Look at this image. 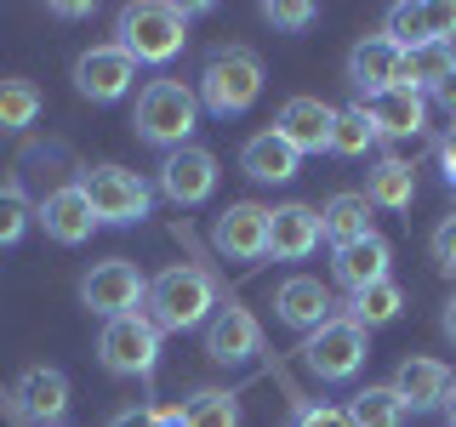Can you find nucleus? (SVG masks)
<instances>
[{
  "instance_id": "f257e3e1",
  "label": "nucleus",
  "mask_w": 456,
  "mask_h": 427,
  "mask_svg": "<svg viewBox=\"0 0 456 427\" xmlns=\"http://www.w3.org/2000/svg\"><path fill=\"white\" fill-rule=\"evenodd\" d=\"M223 302V285L211 279V268H194V262H177L166 274L149 279V296H142V313L166 331H200V325L217 313Z\"/></svg>"
},
{
  "instance_id": "f03ea898",
  "label": "nucleus",
  "mask_w": 456,
  "mask_h": 427,
  "mask_svg": "<svg viewBox=\"0 0 456 427\" xmlns=\"http://www.w3.org/2000/svg\"><path fill=\"white\" fill-rule=\"evenodd\" d=\"M114 46H120L132 63H154L166 68L171 57L189 46V18H183V6H171V0H137V6H120V18H114Z\"/></svg>"
},
{
  "instance_id": "7ed1b4c3",
  "label": "nucleus",
  "mask_w": 456,
  "mask_h": 427,
  "mask_svg": "<svg viewBox=\"0 0 456 427\" xmlns=\"http://www.w3.org/2000/svg\"><path fill=\"white\" fill-rule=\"evenodd\" d=\"M194 125H200V97L189 92L183 80H149L137 92V109H132V132L149 142V149H189L194 142Z\"/></svg>"
},
{
  "instance_id": "20e7f679",
  "label": "nucleus",
  "mask_w": 456,
  "mask_h": 427,
  "mask_svg": "<svg viewBox=\"0 0 456 427\" xmlns=\"http://www.w3.org/2000/svg\"><path fill=\"white\" fill-rule=\"evenodd\" d=\"M263 57H256L251 46H217L206 57V68H200V109L217 114V120H234V114H246L256 97H263Z\"/></svg>"
},
{
  "instance_id": "39448f33",
  "label": "nucleus",
  "mask_w": 456,
  "mask_h": 427,
  "mask_svg": "<svg viewBox=\"0 0 456 427\" xmlns=\"http://www.w3.org/2000/svg\"><path fill=\"white\" fill-rule=\"evenodd\" d=\"M80 194L92 199V217L97 222H109V228H132L142 222L154 211V189H149V177L142 171H126V165H80Z\"/></svg>"
},
{
  "instance_id": "423d86ee",
  "label": "nucleus",
  "mask_w": 456,
  "mask_h": 427,
  "mask_svg": "<svg viewBox=\"0 0 456 427\" xmlns=\"http://www.w3.org/2000/svg\"><path fill=\"white\" fill-rule=\"evenodd\" d=\"M297 353H303L308 376H320V382H354L365 370V359H370V331H360V325L337 308V319H325L320 331H308Z\"/></svg>"
},
{
  "instance_id": "0eeeda50",
  "label": "nucleus",
  "mask_w": 456,
  "mask_h": 427,
  "mask_svg": "<svg viewBox=\"0 0 456 427\" xmlns=\"http://www.w3.org/2000/svg\"><path fill=\"white\" fill-rule=\"evenodd\" d=\"M97 359L114 376H154L160 365V325L149 313H120V319H103V336H97Z\"/></svg>"
},
{
  "instance_id": "6e6552de",
  "label": "nucleus",
  "mask_w": 456,
  "mask_h": 427,
  "mask_svg": "<svg viewBox=\"0 0 456 427\" xmlns=\"http://www.w3.org/2000/svg\"><path fill=\"white\" fill-rule=\"evenodd\" d=\"M142 296H149V279H142L137 262L126 256H109V262H92L80 274V302L97 313V319H120V313H137Z\"/></svg>"
},
{
  "instance_id": "1a4fd4ad",
  "label": "nucleus",
  "mask_w": 456,
  "mask_h": 427,
  "mask_svg": "<svg viewBox=\"0 0 456 427\" xmlns=\"http://www.w3.org/2000/svg\"><path fill=\"white\" fill-rule=\"evenodd\" d=\"M382 35L399 52L417 46H456V0H399L382 18Z\"/></svg>"
},
{
  "instance_id": "9d476101",
  "label": "nucleus",
  "mask_w": 456,
  "mask_h": 427,
  "mask_svg": "<svg viewBox=\"0 0 456 427\" xmlns=\"http://www.w3.org/2000/svg\"><path fill=\"white\" fill-rule=\"evenodd\" d=\"M0 405L28 427H57L69 416V376L57 365H28L18 376V388L0 393Z\"/></svg>"
},
{
  "instance_id": "9b49d317",
  "label": "nucleus",
  "mask_w": 456,
  "mask_h": 427,
  "mask_svg": "<svg viewBox=\"0 0 456 427\" xmlns=\"http://www.w3.org/2000/svg\"><path fill=\"white\" fill-rule=\"evenodd\" d=\"M217 154L200 149V142H189V149H171L160 160V194L171 199V205H206L211 194H217Z\"/></svg>"
},
{
  "instance_id": "f8f14e48",
  "label": "nucleus",
  "mask_w": 456,
  "mask_h": 427,
  "mask_svg": "<svg viewBox=\"0 0 456 427\" xmlns=\"http://www.w3.org/2000/svg\"><path fill=\"white\" fill-rule=\"evenodd\" d=\"M132 85H137V63L114 46V40H103V46L75 57V92L86 103H120Z\"/></svg>"
},
{
  "instance_id": "ddd939ff",
  "label": "nucleus",
  "mask_w": 456,
  "mask_h": 427,
  "mask_svg": "<svg viewBox=\"0 0 456 427\" xmlns=\"http://www.w3.org/2000/svg\"><path fill=\"white\" fill-rule=\"evenodd\" d=\"M206 353L211 365H246L263 353V325H256L251 308H240L234 296H223L217 313L206 319Z\"/></svg>"
},
{
  "instance_id": "4468645a",
  "label": "nucleus",
  "mask_w": 456,
  "mask_h": 427,
  "mask_svg": "<svg viewBox=\"0 0 456 427\" xmlns=\"http://www.w3.org/2000/svg\"><path fill=\"white\" fill-rule=\"evenodd\" d=\"M331 125H337V109L325 103V97H285L280 114H274V132L291 142L297 154H331Z\"/></svg>"
},
{
  "instance_id": "2eb2a0df",
  "label": "nucleus",
  "mask_w": 456,
  "mask_h": 427,
  "mask_svg": "<svg viewBox=\"0 0 456 427\" xmlns=\"http://www.w3.org/2000/svg\"><path fill=\"white\" fill-rule=\"evenodd\" d=\"M337 296H331V285L325 279H314V274H291V279H280V291H274V313H280V325H291V331H320L325 319H337Z\"/></svg>"
},
{
  "instance_id": "dca6fc26",
  "label": "nucleus",
  "mask_w": 456,
  "mask_h": 427,
  "mask_svg": "<svg viewBox=\"0 0 456 427\" xmlns=\"http://www.w3.org/2000/svg\"><path fill=\"white\" fill-rule=\"evenodd\" d=\"M211 239H217V251L234 256V262H263L268 256V205L234 199L217 217V228H211Z\"/></svg>"
},
{
  "instance_id": "f3484780",
  "label": "nucleus",
  "mask_w": 456,
  "mask_h": 427,
  "mask_svg": "<svg viewBox=\"0 0 456 427\" xmlns=\"http://www.w3.org/2000/svg\"><path fill=\"white\" fill-rule=\"evenodd\" d=\"M365 120L377 125L382 142H405V137H428V97L405 92V85H388L377 97H360Z\"/></svg>"
},
{
  "instance_id": "a211bd4d",
  "label": "nucleus",
  "mask_w": 456,
  "mask_h": 427,
  "mask_svg": "<svg viewBox=\"0 0 456 427\" xmlns=\"http://www.w3.org/2000/svg\"><path fill=\"white\" fill-rule=\"evenodd\" d=\"M320 251V211L291 199V205H268V256L274 262H303Z\"/></svg>"
},
{
  "instance_id": "6ab92c4d",
  "label": "nucleus",
  "mask_w": 456,
  "mask_h": 427,
  "mask_svg": "<svg viewBox=\"0 0 456 427\" xmlns=\"http://www.w3.org/2000/svg\"><path fill=\"white\" fill-rule=\"evenodd\" d=\"M35 222L46 228V239H57V246H86L92 239V199L80 194V182H63V189H52L46 199L35 205Z\"/></svg>"
},
{
  "instance_id": "aec40b11",
  "label": "nucleus",
  "mask_w": 456,
  "mask_h": 427,
  "mask_svg": "<svg viewBox=\"0 0 456 427\" xmlns=\"http://www.w3.org/2000/svg\"><path fill=\"white\" fill-rule=\"evenodd\" d=\"M451 382H456V376H451V365H445V359L411 353V359H399V370H394L388 388L399 393V405H405V410H445Z\"/></svg>"
},
{
  "instance_id": "412c9836",
  "label": "nucleus",
  "mask_w": 456,
  "mask_h": 427,
  "mask_svg": "<svg viewBox=\"0 0 456 427\" xmlns=\"http://www.w3.org/2000/svg\"><path fill=\"white\" fill-rule=\"evenodd\" d=\"M399 63H405V52H399L388 35H365V40H354V52H348V85L360 97H377V92H388V85H399Z\"/></svg>"
},
{
  "instance_id": "4be33fe9",
  "label": "nucleus",
  "mask_w": 456,
  "mask_h": 427,
  "mask_svg": "<svg viewBox=\"0 0 456 427\" xmlns=\"http://www.w3.org/2000/svg\"><path fill=\"white\" fill-rule=\"evenodd\" d=\"M388 262H394V246L382 234H365V239H354V246L331 251V279L354 296V291H365V285L388 279Z\"/></svg>"
},
{
  "instance_id": "5701e85b",
  "label": "nucleus",
  "mask_w": 456,
  "mask_h": 427,
  "mask_svg": "<svg viewBox=\"0 0 456 427\" xmlns=\"http://www.w3.org/2000/svg\"><path fill=\"white\" fill-rule=\"evenodd\" d=\"M377 205L365 199V189H337L331 199L320 205V239H331V251L337 246H354V239H365V234H377Z\"/></svg>"
},
{
  "instance_id": "b1692460",
  "label": "nucleus",
  "mask_w": 456,
  "mask_h": 427,
  "mask_svg": "<svg viewBox=\"0 0 456 427\" xmlns=\"http://www.w3.org/2000/svg\"><path fill=\"white\" fill-rule=\"evenodd\" d=\"M240 171H246L251 182H291L297 171H303V154L268 125V132L246 137V149H240Z\"/></svg>"
},
{
  "instance_id": "393cba45",
  "label": "nucleus",
  "mask_w": 456,
  "mask_h": 427,
  "mask_svg": "<svg viewBox=\"0 0 456 427\" xmlns=\"http://www.w3.org/2000/svg\"><path fill=\"white\" fill-rule=\"evenodd\" d=\"M342 313H348L360 331H382V325H394L399 313H405V291H399V279H377V285H365V291H354L348 302H342Z\"/></svg>"
},
{
  "instance_id": "a878e982",
  "label": "nucleus",
  "mask_w": 456,
  "mask_h": 427,
  "mask_svg": "<svg viewBox=\"0 0 456 427\" xmlns=\"http://www.w3.org/2000/svg\"><path fill=\"white\" fill-rule=\"evenodd\" d=\"M451 68H456V46H417L399 63V85L417 92V97H434L439 85L451 80Z\"/></svg>"
},
{
  "instance_id": "bb28decb",
  "label": "nucleus",
  "mask_w": 456,
  "mask_h": 427,
  "mask_svg": "<svg viewBox=\"0 0 456 427\" xmlns=\"http://www.w3.org/2000/svg\"><path fill=\"white\" fill-rule=\"evenodd\" d=\"M365 199L377 211H411V199H417V171L394 165V160H377L370 177H365Z\"/></svg>"
},
{
  "instance_id": "cd10ccee",
  "label": "nucleus",
  "mask_w": 456,
  "mask_h": 427,
  "mask_svg": "<svg viewBox=\"0 0 456 427\" xmlns=\"http://www.w3.org/2000/svg\"><path fill=\"white\" fill-rule=\"evenodd\" d=\"M342 410H348V422H354V427H405V416H411V410L399 405V393L388 388V382H377V388H360Z\"/></svg>"
},
{
  "instance_id": "c85d7f7f",
  "label": "nucleus",
  "mask_w": 456,
  "mask_h": 427,
  "mask_svg": "<svg viewBox=\"0 0 456 427\" xmlns=\"http://www.w3.org/2000/svg\"><path fill=\"white\" fill-rule=\"evenodd\" d=\"M40 109H46V97H40V85L35 80H0V132H28V125L40 120Z\"/></svg>"
},
{
  "instance_id": "c756f323",
  "label": "nucleus",
  "mask_w": 456,
  "mask_h": 427,
  "mask_svg": "<svg viewBox=\"0 0 456 427\" xmlns=\"http://www.w3.org/2000/svg\"><path fill=\"white\" fill-rule=\"evenodd\" d=\"M183 427H240V399L228 388H200L183 405Z\"/></svg>"
},
{
  "instance_id": "7c9ffc66",
  "label": "nucleus",
  "mask_w": 456,
  "mask_h": 427,
  "mask_svg": "<svg viewBox=\"0 0 456 427\" xmlns=\"http://www.w3.org/2000/svg\"><path fill=\"white\" fill-rule=\"evenodd\" d=\"M377 125L365 120V109L354 103V109H337V125H331V154H342V160H360V154L377 149Z\"/></svg>"
},
{
  "instance_id": "2f4dec72",
  "label": "nucleus",
  "mask_w": 456,
  "mask_h": 427,
  "mask_svg": "<svg viewBox=\"0 0 456 427\" xmlns=\"http://www.w3.org/2000/svg\"><path fill=\"white\" fill-rule=\"evenodd\" d=\"M28 222H35V205H28L23 182H0V251L18 246L28 234Z\"/></svg>"
},
{
  "instance_id": "473e14b6",
  "label": "nucleus",
  "mask_w": 456,
  "mask_h": 427,
  "mask_svg": "<svg viewBox=\"0 0 456 427\" xmlns=\"http://www.w3.org/2000/svg\"><path fill=\"white\" fill-rule=\"evenodd\" d=\"M314 18H320V6H308V0H268L263 6V23H274V28H308Z\"/></svg>"
},
{
  "instance_id": "72a5a7b5",
  "label": "nucleus",
  "mask_w": 456,
  "mask_h": 427,
  "mask_svg": "<svg viewBox=\"0 0 456 427\" xmlns=\"http://www.w3.org/2000/svg\"><path fill=\"white\" fill-rule=\"evenodd\" d=\"M428 251H434L439 274H456V211H451V217H439V228L428 234Z\"/></svg>"
},
{
  "instance_id": "f704fd0d",
  "label": "nucleus",
  "mask_w": 456,
  "mask_h": 427,
  "mask_svg": "<svg viewBox=\"0 0 456 427\" xmlns=\"http://www.w3.org/2000/svg\"><path fill=\"white\" fill-rule=\"evenodd\" d=\"M291 427H354L342 405H297V422Z\"/></svg>"
},
{
  "instance_id": "c9c22d12",
  "label": "nucleus",
  "mask_w": 456,
  "mask_h": 427,
  "mask_svg": "<svg viewBox=\"0 0 456 427\" xmlns=\"http://www.w3.org/2000/svg\"><path fill=\"white\" fill-rule=\"evenodd\" d=\"M109 427H160V416H154V405H126L109 416Z\"/></svg>"
},
{
  "instance_id": "e433bc0d",
  "label": "nucleus",
  "mask_w": 456,
  "mask_h": 427,
  "mask_svg": "<svg viewBox=\"0 0 456 427\" xmlns=\"http://www.w3.org/2000/svg\"><path fill=\"white\" fill-rule=\"evenodd\" d=\"M434 154H439V165H445V182H456V120H451V132L434 142Z\"/></svg>"
},
{
  "instance_id": "4c0bfd02",
  "label": "nucleus",
  "mask_w": 456,
  "mask_h": 427,
  "mask_svg": "<svg viewBox=\"0 0 456 427\" xmlns=\"http://www.w3.org/2000/svg\"><path fill=\"white\" fill-rule=\"evenodd\" d=\"M92 0H57V6H52V18H63V23H75V18H92Z\"/></svg>"
},
{
  "instance_id": "58836bf2",
  "label": "nucleus",
  "mask_w": 456,
  "mask_h": 427,
  "mask_svg": "<svg viewBox=\"0 0 456 427\" xmlns=\"http://www.w3.org/2000/svg\"><path fill=\"white\" fill-rule=\"evenodd\" d=\"M434 103H439V109H445L451 120H456V68H451V80H445V85L434 92Z\"/></svg>"
},
{
  "instance_id": "ea45409f",
  "label": "nucleus",
  "mask_w": 456,
  "mask_h": 427,
  "mask_svg": "<svg viewBox=\"0 0 456 427\" xmlns=\"http://www.w3.org/2000/svg\"><path fill=\"white\" fill-rule=\"evenodd\" d=\"M439 331H445V336L456 342V296H451V302H445V313H439Z\"/></svg>"
},
{
  "instance_id": "a19ab883",
  "label": "nucleus",
  "mask_w": 456,
  "mask_h": 427,
  "mask_svg": "<svg viewBox=\"0 0 456 427\" xmlns=\"http://www.w3.org/2000/svg\"><path fill=\"white\" fill-rule=\"evenodd\" d=\"M445 427H456V382H451V399H445Z\"/></svg>"
},
{
  "instance_id": "79ce46f5",
  "label": "nucleus",
  "mask_w": 456,
  "mask_h": 427,
  "mask_svg": "<svg viewBox=\"0 0 456 427\" xmlns=\"http://www.w3.org/2000/svg\"><path fill=\"white\" fill-rule=\"evenodd\" d=\"M18 427H28V422H18ZM57 427H63V422H57Z\"/></svg>"
},
{
  "instance_id": "37998d69",
  "label": "nucleus",
  "mask_w": 456,
  "mask_h": 427,
  "mask_svg": "<svg viewBox=\"0 0 456 427\" xmlns=\"http://www.w3.org/2000/svg\"><path fill=\"white\" fill-rule=\"evenodd\" d=\"M451 189H456V182H451Z\"/></svg>"
}]
</instances>
